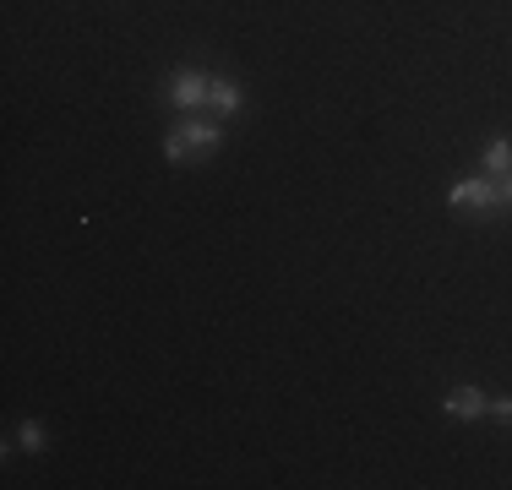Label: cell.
Segmentation results:
<instances>
[{
    "instance_id": "obj_3",
    "label": "cell",
    "mask_w": 512,
    "mask_h": 490,
    "mask_svg": "<svg viewBox=\"0 0 512 490\" xmlns=\"http://www.w3.org/2000/svg\"><path fill=\"white\" fill-rule=\"evenodd\" d=\"M207 71H191V66H180V71H169V82H164V98L175 109H207Z\"/></svg>"
},
{
    "instance_id": "obj_5",
    "label": "cell",
    "mask_w": 512,
    "mask_h": 490,
    "mask_svg": "<svg viewBox=\"0 0 512 490\" xmlns=\"http://www.w3.org/2000/svg\"><path fill=\"white\" fill-rule=\"evenodd\" d=\"M485 403H491V398H485L480 387H453V392L442 398V414H447V420H480Z\"/></svg>"
},
{
    "instance_id": "obj_2",
    "label": "cell",
    "mask_w": 512,
    "mask_h": 490,
    "mask_svg": "<svg viewBox=\"0 0 512 490\" xmlns=\"http://www.w3.org/2000/svg\"><path fill=\"white\" fill-rule=\"evenodd\" d=\"M218 142H224V126L218 120H180L175 131H164V158L175 169H186V164H202V158H213L218 153Z\"/></svg>"
},
{
    "instance_id": "obj_6",
    "label": "cell",
    "mask_w": 512,
    "mask_h": 490,
    "mask_svg": "<svg viewBox=\"0 0 512 490\" xmlns=\"http://www.w3.org/2000/svg\"><path fill=\"white\" fill-rule=\"evenodd\" d=\"M480 164H485V175H507V169H512V142H507V137L485 142V158H480Z\"/></svg>"
},
{
    "instance_id": "obj_1",
    "label": "cell",
    "mask_w": 512,
    "mask_h": 490,
    "mask_svg": "<svg viewBox=\"0 0 512 490\" xmlns=\"http://www.w3.org/2000/svg\"><path fill=\"white\" fill-rule=\"evenodd\" d=\"M447 207H453L458 218H491V213H502V207H512V169H507V175H463V180H453Z\"/></svg>"
},
{
    "instance_id": "obj_8",
    "label": "cell",
    "mask_w": 512,
    "mask_h": 490,
    "mask_svg": "<svg viewBox=\"0 0 512 490\" xmlns=\"http://www.w3.org/2000/svg\"><path fill=\"white\" fill-rule=\"evenodd\" d=\"M485 414L502 420V425H512V398H491V403H485Z\"/></svg>"
},
{
    "instance_id": "obj_4",
    "label": "cell",
    "mask_w": 512,
    "mask_h": 490,
    "mask_svg": "<svg viewBox=\"0 0 512 490\" xmlns=\"http://www.w3.org/2000/svg\"><path fill=\"white\" fill-rule=\"evenodd\" d=\"M240 104H246V93H240L235 77H213V82H207V109H213V120L240 115Z\"/></svg>"
},
{
    "instance_id": "obj_7",
    "label": "cell",
    "mask_w": 512,
    "mask_h": 490,
    "mask_svg": "<svg viewBox=\"0 0 512 490\" xmlns=\"http://www.w3.org/2000/svg\"><path fill=\"white\" fill-rule=\"evenodd\" d=\"M17 441H22L28 452H44V441H50V436H44L39 420H22V425H17Z\"/></svg>"
}]
</instances>
